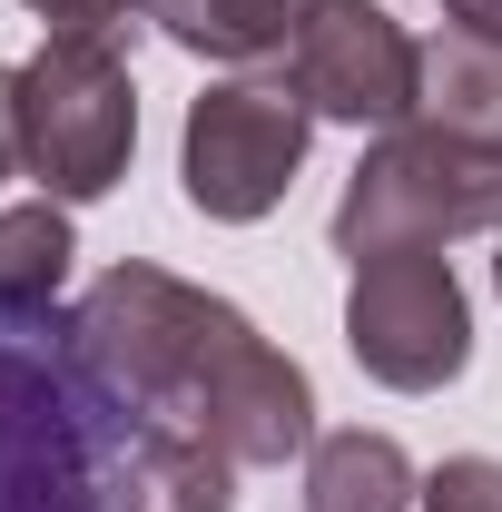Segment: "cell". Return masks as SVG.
Masks as SVG:
<instances>
[{
  "instance_id": "17",
  "label": "cell",
  "mask_w": 502,
  "mask_h": 512,
  "mask_svg": "<svg viewBox=\"0 0 502 512\" xmlns=\"http://www.w3.org/2000/svg\"><path fill=\"white\" fill-rule=\"evenodd\" d=\"M493 286H502V247H493Z\"/></svg>"
},
{
  "instance_id": "6",
  "label": "cell",
  "mask_w": 502,
  "mask_h": 512,
  "mask_svg": "<svg viewBox=\"0 0 502 512\" xmlns=\"http://www.w3.org/2000/svg\"><path fill=\"white\" fill-rule=\"evenodd\" d=\"M296 99H306L315 119L335 128H404L424 109V40L384 10V0H325L306 20V40H296Z\"/></svg>"
},
{
  "instance_id": "1",
  "label": "cell",
  "mask_w": 502,
  "mask_h": 512,
  "mask_svg": "<svg viewBox=\"0 0 502 512\" xmlns=\"http://www.w3.org/2000/svg\"><path fill=\"white\" fill-rule=\"evenodd\" d=\"M256 325L227 306V296H207L188 276H168V266H109L79 306H69V355H79V375L99 384L109 404H128L138 424H188L207 414V384L237 365V345H247Z\"/></svg>"
},
{
  "instance_id": "11",
  "label": "cell",
  "mask_w": 502,
  "mask_h": 512,
  "mask_svg": "<svg viewBox=\"0 0 502 512\" xmlns=\"http://www.w3.org/2000/svg\"><path fill=\"white\" fill-rule=\"evenodd\" d=\"M69 207L60 197H30V207H0V316H50L69 286Z\"/></svg>"
},
{
  "instance_id": "15",
  "label": "cell",
  "mask_w": 502,
  "mask_h": 512,
  "mask_svg": "<svg viewBox=\"0 0 502 512\" xmlns=\"http://www.w3.org/2000/svg\"><path fill=\"white\" fill-rule=\"evenodd\" d=\"M20 178V69H0V188Z\"/></svg>"
},
{
  "instance_id": "13",
  "label": "cell",
  "mask_w": 502,
  "mask_h": 512,
  "mask_svg": "<svg viewBox=\"0 0 502 512\" xmlns=\"http://www.w3.org/2000/svg\"><path fill=\"white\" fill-rule=\"evenodd\" d=\"M414 512H502V463L493 453H443L414 493Z\"/></svg>"
},
{
  "instance_id": "9",
  "label": "cell",
  "mask_w": 502,
  "mask_h": 512,
  "mask_svg": "<svg viewBox=\"0 0 502 512\" xmlns=\"http://www.w3.org/2000/svg\"><path fill=\"white\" fill-rule=\"evenodd\" d=\"M237 453L188 434V424H138L128 444V473H119V503L128 512H227L237 503Z\"/></svg>"
},
{
  "instance_id": "5",
  "label": "cell",
  "mask_w": 502,
  "mask_h": 512,
  "mask_svg": "<svg viewBox=\"0 0 502 512\" xmlns=\"http://www.w3.org/2000/svg\"><path fill=\"white\" fill-rule=\"evenodd\" d=\"M345 355L384 394H443L473 365V296L443 247H394L345 276Z\"/></svg>"
},
{
  "instance_id": "2",
  "label": "cell",
  "mask_w": 502,
  "mask_h": 512,
  "mask_svg": "<svg viewBox=\"0 0 502 512\" xmlns=\"http://www.w3.org/2000/svg\"><path fill=\"white\" fill-rule=\"evenodd\" d=\"M325 237H335L345 266L394 256V247L502 237V138H463V128H434V119H404L384 138H365Z\"/></svg>"
},
{
  "instance_id": "4",
  "label": "cell",
  "mask_w": 502,
  "mask_h": 512,
  "mask_svg": "<svg viewBox=\"0 0 502 512\" xmlns=\"http://www.w3.org/2000/svg\"><path fill=\"white\" fill-rule=\"evenodd\" d=\"M315 148V109L296 99V79H207L188 99V128H178V188L207 227H256L276 217L296 168Z\"/></svg>"
},
{
  "instance_id": "14",
  "label": "cell",
  "mask_w": 502,
  "mask_h": 512,
  "mask_svg": "<svg viewBox=\"0 0 502 512\" xmlns=\"http://www.w3.org/2000/svg\"><path fill=\"white\" fill-rule=\"evenodd\" d=\"M20 10H30L50 40H119L148 0H20Z\"/></svg>"
},
{
  "instance_id": "10",
  "label": "cell",
  "mask_w": 502,
  "mask_h": 512,
  "mask_svg": "<svg viewBox=\"0 0 502 512\" xmlns=\"http://www.w3.org/2000/svg\"><path fill=\"white\" fill-rule=\"evenodd\" d=\"M414 453L394 434H365V424H335L306 444V512H414Z\"/></svg>"
},
{
  "instance_id": "16",
  "label": "cell",
  "mask_w": 502,
  "mask_h": 512,
  "mask_svg": "<svg viewBox=\"0 0 502 512\" xmlns=\"http://www.w3.org/2000/svg\"><path fill=\"white\" fill-rule=\"evenodd\" d=\"M443 30H463V40H493V50H502V0H443Z\"/></svg>"
},
{
  "instance_id": "8",
  "label": "cell",
  "mask_w": 502,
  "mask_h": 512,
  "mask_svg": "<svg viewBox=\"0 0 502 512\" xmlns=\"http://www.w3.org/2000/svg\"><path fill=\"white\" fill-rule=\"evenodd\" d=\"M325 0H148V20L188 50V60L217 69H266V60H296L306 20Z\"/></svg>"
},
{
  "instance_id": "3",
  "label": "cell",
  "mask_w": 502,
  "mask_h": 512,
  "mask_svg": "<svg viewBox=\"0 0 502 512\" xmlns=\"http://www.w3.org/2000/svg\"><path fill=\"white\" fill-rule=\"evenodd\" d=\"M138 148V79H128L119 40H40L20 60V178L40 197L89 207L128 178Z\"/></svg>"
},
{
  "instance_id": "7",
  "label": "cell",
  "mask_w": 502,
  "mask_h": 512,
  "mask_svg": "<svg viewBox=\"0 0 502 512\" xmlns=\"http://www.w3.org/2000/svg\"><path fill=\"white\" fill-rule=\"evenodd\" d=\"M207 444H227L237 463H286L315 444V384L296 355H276L266 335L237 345V365L207 384V414H197Z\"/></svg>"
},
{
  "instance_id": "12",
  "label": "cell",
  "mask_w": 502,
  "mask_h": 512,
  "mask_svg": "<svg viewBox=\"0 0 502 512\" xmlns=\"http://www.w3.org/2000/svg\"><path fill=\"white\" fill-rule=\"evenodd\" d=\"M414 119L463 128V138H502V50L463 40V30H434L424 40V109Z\"/></svg>"
}]
</instances>
